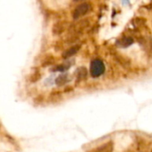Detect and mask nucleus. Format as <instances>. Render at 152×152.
Here are the masks:
<instances>
[{
  "instance_id": "nucleus-1",
  "label": "nucleus",
  "mask_w": 152,
  "mask_h": 152,
  "mask_svg": "<svg viewBox=\"0 0 152 152\" xmlns=\"http://www.w3.org/2000/svg\"><path fill=\"white\" fill-rule=\"evenodd\" d=\"M105 71V65L102 61L95 59L92 61L90 65V73L93 77H98L102 76Z\"/></svg>"
},
{
  "instance_id": "nucleus-2",
  "label": "nucleus",
  "mask_w": 152,
  "mask_h": 152,
  "mask_svg": "<svg viewBox=\"0 0 152 152\" xmlns=\"http://www.w3.org/2000/svg\"><path fill=\"white\" fill-rule=\"evenodd\" d=\"M89 9H90V4L87 3H83V4L77 5L73 12V18L78 19V18L84 16L86 13H87Z\"/></svg>"
},
{
  "instance_id": "nucleus-3",
  "label": "nucleus",
  "mask_w": 152,
  "mask_h": 152,
  "mask_svg": "<svg viewBox=\"0 0 152 152\" xmlns=\"http://www.w3.org/2000/svg\"><path fill=\"white\" fill-rule=\"evenodd\" d=\"M80 49V45H74V46H71L70 48L67 49L65 52H63L62 53V57L64 59H67V58H69L71 56H73L74 54H76L78 50Z\"/></svg>"
},
{
  "instance_id": "nucleus-4",
  "label": "nucleus",
  "mask_w": 152,
  "mask_h": 152,
  "mask_svg": "<svg viewBox=\"0 0 152 152\" xmlns=\"http://www.w3.org/2000/svg\"><path fill=\"white\" fill-rule=\"evenodd\" d=\"M134 43V39L130 37H122L121 39H119L118 41V45L121 47H128L130 46L132 44Z\"/></svg>"
},
{
  "instance_id": "nucleus-5",
  "label": "nucleus",
  "mask_w": 152,
  "mask_h": 152,
  "mask_svg": "<svg viewBox=\"0 0 152 152\" xmlns=\"http://www.w3.org/2000/svg\"><path fill=\"white\" fill-rule=\"evenodd\" d=\"M65 24H68V22H59V23H56L53 26V33L54 34H57V35L62 33L65 30V28H66Z\"/></svg>"
},
{
  "instance_id": "nucleus-6",
  "label": "nucleus",
  "mask_w": 152,
  "mask_h": 152,
  "mask_svg": "<svg viewBox=\"0 0 152 152\" xmlns=\"http://www.w3.org/2000/svg\"><path fill=\"white\" fill-rule=\"evenodd\" d=\"M94 152H112V145L110 142L103 144L102 147H99L98 149L94 151Z\"/></svg>"
},
{
  "instance_id": "nucleus-7",
  "label": "nucleus",
  "mask_w": 152,
  "mask_h": 152,
  "mask_svg": "<svg viewBox=\"0 0 152 152\" xmlns=\"http://www.w3.org/2000/svg\"><path fill=\"white\" fill-rule=\"evenodd\" d=\"M68 81H69L68 76L63 74V75H61V76H59V77H57V79H56V84H57L58 86H63V85L66 84Z\"/></svg>"
},
{
  "instance_id": "nucleus-8",
  "label": "nucleus",
  "mask_w": 152,
  "mask_h": 152,
  "mask_svg": "<svg viewBox=\"0 0 152 152\" xmlns=\"http://www.w3.org/2000/svg\"><path fill=\"white\" fill-rule=\"evenodd\" d=\"M86 77V69L85 68H80L78 69L77 79H84Z\"/></svg>"
},
{
  "instance_id": "nucleus-9",
  "label": "nucleus",
  "mask_w": 152,
  "mask_h": 152,
  "mask_svg": "<svg viewBox=\"0 0 152 152\" xmlns=\"http://www.w3.org/2000/svg\"><path fill=\"white\" fill-rule=\"evenodd\" d=\"M75 1H82V0H75Z\"/></svg>"
}]
</instances>
